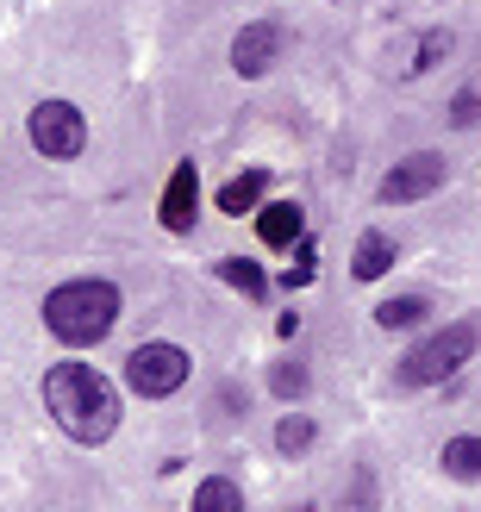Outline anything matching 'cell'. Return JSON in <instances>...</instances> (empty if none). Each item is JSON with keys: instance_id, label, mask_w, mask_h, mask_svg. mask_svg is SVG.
Wrapping results in <instances>:
<instances>
[{"instance_id": "obj_1", "label": "cell", "mask_w": 481, "mask_h": 512, "mask_svg": "<svg viewBox=\"0 0 481 512\" xmlns=\"http://www.w3.org/2000/svg\"><path fill=\"white\" fill-rule=\"evenodd\" d=\"M44 406L75 444H107L119 431V388L88 363H57L44 375Z\"/></svg>"}, {"instance_id": "obj_2", "label": "cell", "mask_w": 481, "mask_h": 512, "mask_svg": "<svg viewBox=\"0 0 481 512\" xmlns=\"http://www.w3.org/2000/svg\"><path fill=\"white\" fill-rule=\"evenodd\" d=\"M113 319H119V288H113V281H100V275L63 281V288H50V300H44L50 338H63L69 350L100 344V338L113 331Z\"/></svg>"}, {"instance_id": "obj_3", "label": "cell", "mask_w": 481, "mask_h": 512, "mask_svg": "<svg viewBox=\"0 0 481 512\" xmlns=\"http://www.w3.org/2000/svg\"><path fill=\"white\" fill-rule=\"evenodd\" d=\"M475 350H481V319H457V325H444V331H432V338H419L407 356H400L394 381H400L407 394L438 388V381H450Z\"/></svg>"}, {"instance_id": "obj_4", "label": "cell", "mask_w": 481, "mask_h": 512, "mask_svg": "<svg viewBox=\"0 0 481 512\" xmlns=\"http://www.w3.org/2000/svg\"><path fill=\"white\" fill-rule=\"evenodd\" d=\"M125 381H132V394H144V400H169L188 381V350L182 344H138L125 356Z\"/></svg>"}, {"instance_id": "obj_5", "label": "cell", "mask_w": 481, "mask_h": 512, "mask_svg": "<svg viewBox=\"0 0 481 512\" xmlns=\"http://www.w3.org/2000/svg\"><path fill=\"white\" fill-rule=\"evenodd\" d=\"M32 144L44 150V157H82V144H88V125L82 113L69 107V100H44V107H32Z\"/></svg>"}, {"instance_id": "obj_6", "label": "cell", "mask_w": 481, "mask_h": 512, "mask_svg": "<svg viewBox=\"0 0 481 512\" xmlns=\"http://www.w3.org/2000/svg\"><path fill=\"white\" fill-rule=\"evenodd\" d=\"M432 188H444V157L438 150H413V157H400L388 175H382V194L388 207H413V200H425Z\"/></svg>"}, {"instance_id": "obj_7", "label": "cell", "mask_w": 481, "mask_h": 512, "mask_svg": "<svg viewBox=\"0 0 481 512\" xmlns=\"http://www.w3.org/2000/svg\"><path fill=\"white\" fill-rule=\"evenodd\" d=\"M275 57H282V32H275V19H257V25H244L238 32V44H232V69L238 75H269L275 69Z\"/></svg>"}, {"instance_id": "obj_8", "label": "cell", "mask_w": 481, "mask_h": 512, "mask_svg": "<svg viewBox=\"0 0 481 512\" xmlns=\"http://www.w3.org/2000/svg\"><path fill=\"white\" fill-rule=\"evenodd\" d=\"M194 207H200V175H194V163H175L169 188H163V207H157L163 232H194Z\"/></svg>"}, {"instance_id": "obj_9", "label": "cell", "mask_w": 481, "mask_h": 512, "mask_svg": "<svg viewBox=\"0 0 481 512\" xmlns=\"http://www.w3.org/2000/svg\"><path fill=\"white\" fill-rule=\"evenodd\" d=\"M257 238H263L269 250H294L300 238H307V213H300L294 200H275V207L257 213Z\"/></svg>"}, {"instance_id": "obj_10", "label": "cell", "mask_w": 481, "mask_h": 512, "mask_svg": "<svg viewBox=\"0 0 481 512\" xmlns=\"http://www.w3.org/2000/svg\"><path fill=\"white\" fill-rule=\"evenodd\" d=\"M263 188H269V175H263V169H244V175H232V182L219 188V213H225V219L250 213V207L263 200Z\"/></svg>"}, {"instance_id": "obj_11", "label": "cell", "mask_w": 481, "mask_h": 512, "mask_svg": "<svg viewBox=\"0 0 481 512\" xmlns=\"http://www.w3.org/2000/svg\"><path fill=\"white\" fill-rule=\"evenodd\" d=\"M388 269H394V238H382V232L357 238V256H350V275H357V281H382Z\"/></svg>"}, {"instance_id": "obj_12", "label": "cell", "mask_w": 481, "mask_h": 512, "mask_svg": "<svg viewBox=\"0 0 481 512\" xmlns=\"http://www.w3.org/2000/svg\"><path fill=\"white\" fill-rule=\"evenodd\" d=\"M425 313H432V300H425V294H400V300L375 306V325H382V331H407V325H425Z\"/></svg>"}, {"instance_id": "obj_13", "label": "cell", "mask_w": 481, "mask_h": 512, "mask_svg": "<svg viewBox=\"0 0 481 512\" xmlns=\"http://www.w3.org/2000/svg\"><path fill=\"white\" fill-rule=\"evenodd\" d=\"M219 275L232 281V288H238L244 300H269V275H263L257 263H250V256H225V263H219Z\"/></svg>"}, {"instance_id": "obj_14", "label": "cell", "mask_w": 481, "mask_h": 512, "mask_svg": "<svg viewBox=\"0 0 481 512\" xmlns=\"http://www.w3.org/2000/svg\"><path fill=\"white\" fill-rule=\"evenodd\" d=\"M444 475L481 481V438H450V444H444Z\"/></svg>"}, {"instance_id": "obj_15", "label": "cell", "mask_w": 481, "mask_h": 512, "mask_svg": "<svg viewBox=\"0 0 481 512\" xmlns=\"http://www.w3.org/2000/svg\"><path fill=\"white\" fill-rule=\"evenodd\" d=\"M238 506H244V494H238V481H225V475L200 481V494H194V512H238Z\"/></svg>"}, {"instance_id": "obj_16", "label": "cell", "mask_w": 481, "mask_h": 512, "mask_svg": "<svg viewBox=\"0 0 481 512\" xmlns=\"http://www.w3.org/2000/svg\"><path fill=\"white\" fill-rule=\"evenodd\" d=\"M275 450H282V456H307L313 450V419H282V425H275Z\"/></svg>"}, {"instance_id": "obj_17", "label": "cell", "mask_w": 481, "mask_h": 512, "mask_svg": "<svg viewBox=\"0 0 481 512\" xmlns=\"http://www.w3.org/2000/svg\"><path fill=\"white\" fill-rule=\"evenodd\" d=\"M269 388L282 394V400H300V394H307V363H300V356H288V363H275Z\"/></svg>"}, {"instance_id": "obj_18", "label": "cell", "mask_w": 481, "mask_h": 512, "mask_svg": "<svg viewBox=\"0 0 481 512\" xmlns=\"http://www.w3.org/2000/svg\"><path fill=\"white\" fill-rule=\"evenodd\" d=\"M313 269H319V250H313V238H300V244H294V269L275 281V288H307Z\"/></svg>"}, {"instance_id": "obj_19", "label": "cell", "mask_w": 481, "mask_h": 512, "mask_svg": "<svg viewBox=\"0 0 481 512\" xmlns=\"http://www.w3.org/2000/svg\"><path fill=\"white\" fill-rule=\"evenodd\" d=\"M481 119V94L475 88H463L457 100H450V125H475Z\"/></svg>"}, {"instance_id": "obj_20", "label": "cell", "mask_w": 481, "mask_h": 512, "mask_svg": "<svg viewBox=\"0 0 481 512\" xmlns=\"http://www.w3.org/2000/svg\"><path fill=\"white\" fill-rule=\"evenodd\" d=\"M444 38H450V32H425V44H419V69H432V63L444 57V50H450Z\"/></svg>"}]
</instances>
